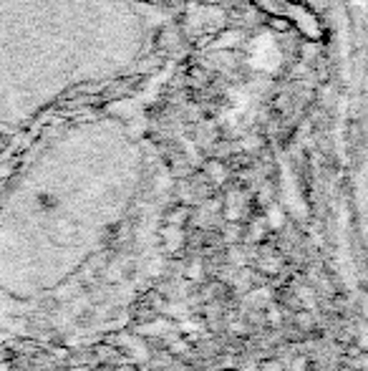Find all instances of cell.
Here are the masks:
<instances>
[{
    "mask_svg": "<svg viewBox=\"0 0 368 371\" xmlns=\"http://www.w3.org/2000/svg\"><path fill=\"white\" fill-rule=\"evenodd\" d=\"M167 329H169L167 321H154L141 326V334H146V336H159V334H167Z\"/></svg>",
    "mask_w": 368,
    "mask_h": 371,
    "instance_id": "cell-1",
    "label": "cell"
},
{
    "mask_svg": "<svg viewBox=\"0 0 368 371\" xmlns=\"http://www.w3.org/2000/svg\"><path fill=\"white\" fill-rule=\"evenodd\" d=\"M298 293H300V298L306 301V309H315V298H313V293L308 291V288H300Z\"/></svg>",
    "mask_w": 368,
    "mask_h": 371,
    "instance_id": "cell-3",
    "label": "cell"
},
{
    "mask_svg": "<svg viewBox=\"0 0 368 371\" xmlns=\"http://www.w3.org/2000/svg\"><path fill=\"white\" fill-rule=\"evenodd\" d=\"M306 366H308L306 359H295V361H292V371H306Z\"/></svg>",
    "mask_w": 368,
    "mask_h": 371,
    "instance_id": "cell-5",
    "label": "cell"
},
{
    "mask_svg": "<svg viewBox=\"0 0 368 371\" xmlns=\"http://www.w3.org/2000/svg\"><path fill=\"white\" fill-rule=\"evenodd\" d=\"M187 275H189V278H200V263H192V266H189V270H187Z\"/></svg>",
    "mask_w": 368,
    "mask_h": 371,
    "instance_id": "cell-6",
    "label": "cell"
},
{
    "mask_svg": "<svg viewBox=\"0 0 368 371\" xmlns=\"http://www.w3.org/2000/svg\"><path fill=\"white\" fill-rule=\"evenodd\" d=\"M295 321H298L300 329H310V326H313V318L308 313H298V316H295Z\"/></svg>",
    "mask_w": 368,
    "mask_h": 371,
    "instance_id": "cell-4",
    "label": "cell"
},
{
    "mask_svg": "<svg viewBox=\"0 0 368 371\" xmlns=\"http://www.w3.org/2000/svg\"><path fill=\"white\" fill-rule=\"evenodd\" d=\"M268 223H270L272 227H280V225H283V215H280L278 207H272V210L268 212Z\"/></svg>",
    "mask_w": 368,
    "mask_h": 371,
    "instance_id": "cell-2",
    "label": "cell"
}]
</instances>
